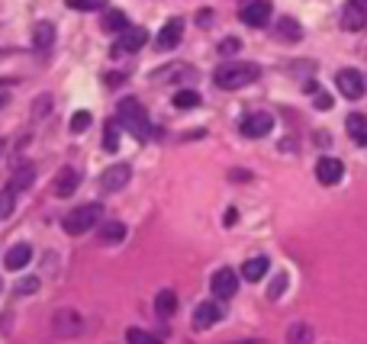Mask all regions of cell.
<instances>
[{
    "label": "cell",
    "mask_w": 367,
    "mask_h": 344,
    "mask_svg": "<svg viewBox=\"0 0 367 344\" xmlns=\"http://www.w3.org/2000/svg\"><path fill=\"white\" fill-rule=\"evenodd\" d=\"M258 75H261V68L254 65V61H226V65H219L213 71V81L223 90H242V87L254 84Z\"/></svg>",
    "instance_id": "6da1fadb"
},
{
    "label": "cell",
    "mask_w": 367,
    "mask_h": 344,
    "mask_svg": "<svg viewBox=\"0 0 367 344\" xmlns=\"http://www.w3.org/2000/svg\"><path fill=\"white\" fill-rule=\"evenodd\" d=\"M120 122L126 126V129L135 135L139 142H149L151 135H155V126H151L149 113H145V106H142L139 100H132V97H126V100L120 103Z\"/></svg>",
    "instance_id": "7a4b0ae2"
},
{
    "label": "cell",
    "mask_w": 367,
    "mask_h": 344,
    "mask_svg": "<svg viewBox=\"0 0 367 344\" xmlns=\"http://www.w3.org/2000/svg\"><path fill=\"white\" fill-rule=\"evenodd\" d=\"M100 222H104V206L84 203V206H77V209H71L62 225H65L68 235H84V232H91V229H97Z\"/></svg>",
    "instance_id": "3957f363"
},
{
    "label": "cell",
    "mask_w": 367,
    "mask_h": 344,
    "mask_svg": "<svg viewBox=\"0 0 367 344\" xmlns=\"http://www.w3.org/2000/svg\"><path fill=\"white\" fill-rule=\"evenodd\" d=\"M271 17H274V3H271V0H248V3L238 10V19H242L245 26H252V29L271 26Z\"/></svg>",
    "instance_id": "277c9868"
},
{
    "label": "cell",
    "mask_w": 367,
    "mask_h": 344,
    "mask_svg": "<svg viewBox=\"0 0 367 344\" xmlns=\"http://www.w3.org/2000/svg\"><path fill=\"white\" fill-rule=\"evenodd\" d=\"M271 129H274V116L264 110L245 113V120L238 122V132L245 139H264V135H271Z\"/></svg>",
    "instance_id": "5b68a950"
},
{
    "label": "cell",
    "mask_w": 367,
    "mask_h": 344,
    "mask_svg": "<svg viewBox=\"0 0 367 344\" xmlns=\"http://www.w3.org/2000/svg\"><path fill=\"white\" fill-rule=\"evenodd\" d=\"M52 332L58 338H75L84 332V318L77 316L75 309H58L55 316H52Z\"/></svg>",
    "instance_id": "8992f818"
},
{
    "label": "cell",
    "mask_w": 367,
    "mask_h": 344,
    "mask_svg": "<svg viewBox=\"0 0 367 344\" xmlns=\"http://www.w3.org/2000/svg\"><path fill=\"white\" fill-rule=\"evenodd\" d=\"M335 84H339V93L345 100H361L364 97V75L355 71V68H341L339 75H335Z\"/></svg>",
    "instance_id": "52a82bcc"
},
{
    "label": "cell",
    "mask_w": 367,
    "mask_h": 344,
    "mask_svg": "<svg viewBox=\"0 0 367 344\" xmlns=\"http://www.w3.org/2000/svg\"><path fill=\"white\" fill-rule=\"evenodd\" d=\"M149 42V32L142 26H129V29H122V36L113 42V58L120 55H135L142 46Z\"/></svg>",
    "instance_id": "ba28073f"
},
{
    "label": "cell",
    "mask_w": 367,
    "mask_h": 344,
    "mask_svg": "<svg viewBox=\"0 0 367 344\" xmlns=\"http://www.w3.org/2000/svg\"><path fill=\"white\" fill-rule=\"evenodd\" d=\"M209 289H213V296L216 299H232L238 289V277L232 267H219L216 274H213V280H209Z\"/></svg>",
    "instance_id": "9c48e42d"
},
{
    "label": "cell",
    "mask_w": 367,
    "mask_h": 344,
    "mask_svg": "<svg viewBox=\"0 0 367 344\" xmlns=\"http://www.w3.org/2000/svg\"><path fill=\"white\" fill-rule=\"evenodd\" d=\"M180 39H184V19H180V17H171L168 23L158 29V36H155V46H158L161 52H171V48L180 46Z\"/></svg>",
    "instance_id": "30bf717a"
},
{
    "label": "cell",
    "mask_w": 367,
    "mask_h": 344,
    "mask_svg": "<svg viewBox=\"0 0 367 344\" xmlns=\"http://www.w3.org/2000/svg\"><path fill=\"white\" fill-rule=\"evenodd\" d=\"M339 23H341V29H348V32H361V29L367 26V3H361V0H348L345 10H341Z\"/></svg>",
    "instance_id": "8fae6325"
},
{
    "label": "cell",
    "mask_w": 367,
    "mask_h": 344,
    "mask_svg": "<svg viewBox=\"0 0 367 344\" xmlns=\"http://www.w3.org/2000/svg\"><path fill=\"white\" fill-rule=\"evenodd\" d=\"M223 316H226V309L219 306V303H200V306L194 309V328H197V332H207V328H213Z\"/></svg>",
    "instance_id": "7c38bea8"
},
{
    "label": "cell",
    "mask_w": 367,
    "mask_h": 344,
    "mask_svg": "<svg viewBox=\"0 0 367 344\" xmlns=\"http://www.w3.org/2000/svg\"><path fill=\"white\" fill-rule=\"evenodd\" d=\"M345 177V164H341L339 158H319V164H316V180H319L322 187H335Z\"/></svg>",
    "instance_id": "4fadbf2b"
},
{
    "label": "cell",
    "mask_w": 367,
    "mask_h": 344,
    "mask_svg": "<svg viewBox=\"0 0 367 344\" xmlns=\"http://www.w3.org/2000/svg\"><path fill=\"white\" fill-rule=\"evenodd\" d=\"M77 184H81V171L75 168H62L55 174V184H52V193L62 196V200H68V196H75Z\"/></svg>",
    "instance_id": "5bb4252c"
},
{
    "label": "cell",
    "mask_w": 367,
    "mask_h": 344,
    "mask_svg": "<svg viewBox=\"0 0 367 344\" xmlns=\"http://www.w3.org/2000/svg\"><path fill=\"white\" fill-rule=\"evenodd\" d=\"M129 177H132L129 164H113V168L104 171V177H100V187H104L106 193H116V190H122V187L129 184Z\"/></svg>",
    "instance_id": "9a60e30c"
},
{
    "label": "cell",
    "mask_w": 367,
    "mask_h": 344,
    "mask_svg": "<svg viewBox=\"0 0 367 344\" xmlns=\"http://www.w3.org/2000/svg\"><path fill=\"white\" fill-rule=\"evenodd\" d=\"M32 46H36V52H48V48L55 46V23L39 19L36 26H32Z\"/></svg>",
    "instance_id": "2e32d148"
},
{
    "label": "cell",
    "mask_w": 367,
    "mask_h": 344,
    "mask_svg": "<svg viewBox=\"0 0 367 344\" xmlns=\"http://www.w3.org/2000/svg\"><path fill=\"white\" fill-rule=\"evenodd\" d=\"M184 77L194 81V77H197V68L194 65H168V68H161V75H155L151 81H155V84H168V81H184Z\"/></svg>",
    "instance_id": "e0dca14e"
},
{
    "label": "cell",
    "mask_w": 367,
    "mask_h": 344,
    "mask_svg": "<svg viewBox=\"0 0 367 344\" xmlns=\"http://www.w3.org/2000/svg\"><path fill=\"white\" fill-rule=\"evenodd\" d=\"M32 260V248H29L26 242H19V245H13L7 251V258H3V267L7 270H23Z\"/></svg>",
    "instance_id": "ac0fdd59"
},
{
    "label": "cell",
    "mask_w": 367,
    "mask_h": 344,
    "mask_svg": "<svg viewBox=\"0 0 367 344\" xmlns=\"http://www.w3.org/2000/svg\"><path fill=\"white\" fill-rule=\"evenodd\" d=\"M267 270H271V260L264 258V254L261 258H248L242 264V277L248 280V283H258V280L267 277Z\"/></svg>",
    "instance_id": "d6986e66"
},
{
    "label": "cell",
    "mask_w": 367,
    "mask_h": 344,
    "mask_svg": "<svg viewBox=\"0 0 367 344\" xmlns=\"http://www.w3.org/2000/svg\"><path fill=\"white\" fill-rule=\"evenodd\" d=\"M345 129H348V135L358 145H367V116L364 113H351L348 120H345Z\"/></svg>",
    "instance_id": "ffe728a7"
},
{
    "label": "cell",
    "mask_w": 367,
    "mask_h": 344,
    "mask_svg": "<svg viewBox=\"0 0 367 344\" xmlns=\"http://www.w3.org/2000/svg\"><path fill=\"white\" fill-rule=\"evenodd\" d=\"M97 238H100V245H120L122 238H126V225L122 222H100V235H97Z\"/></svg>",
    "instance_id": "44dd1931"
},
{
    "label": "cell",
    "mask_w": 367,
    "mask_h": 344,
    "mask_svg": "<svg viewBox=\"0 0 367 344\" xmlns=\"http://www.w3.org/2000/svg\"><path fill=\"white\" fill-rule=\"evenodd\" d=\"M32 180H36V168H32V164H23V168H17V174L10 177L7 187L13 190V193H19V190H29Z\"/></svg>",
    "instance_id": "7402d4cb"
},
{
    "label": "cell",
    "mask_w": 367,
    "mask_h": 344,
    "mask_svg": "<svg viewBox=\"0 0 367 344\" xmlns=\"http://www.w3.org/2000/svg\"><path fill=\"white\" fill-rule=\"evenodd\" d=\"M312 338H316V332L306 322H297L287 328V344H312Z\"/></svg>",
    "instance_id": "603a6c76"
},
{
    "label": "cell",
    "mask_w": 367,
    "mask_h": 344,
    "mask_svg": "<svg viewBox=\"0 0 367 344\" xmlns=\"http://www.w3.org/2000/svg\"><path fill=\"white\" fill-rule=\"evenodd\" d=\"M174 309H178V293L174 289H161L155 296V312L158 316H174Z\"/></svg>",
    "instance_id": "cb8c5ba5"
},
{
    "label": "cell",
    "mask_w": 367,
    "mask_h": 344,
    "mask_svg": "<svg viewBox=\"0 0 367 344\" xmlns=\"http://www.w3.org/2000/svg\"><path fill=\"white\" fill-rule=\"evenodd\" d=\"M277 36L290 39V42H300V39H303V26L293 17H283V19H277Z\"/></svg>",
    "instance_id": "d4e9b609"
},
{
    "label": "cell",
    "mask_w": 367,
    "mask_h": 344,
    "mask_svg": "<svg viewBox=\"0 0 367 344\" xmlns=\"http://www.w3.org/2000/svg\"><path fill=\"white\" fill-rule=\"evenodd\" d=\"M104 29L106 32H122V29H129V17H126L122 10H106L104 13Z\"/></svg>",
    "instance_id": "484cf974"
},
{
    "label": "cell",
    "mask_w": 367,
    "mask_h": 344,
    "mask_svg": "<svg viewBox=\"0 0 367 344\" xmlns=\"http://www.w3.org/2000/svg\"><path fill=\"white\" fill-rule=\"evenodd\" d=\"M200 103H203V100H200V93L190 90V87H187V90L174 93V106H178V110H197Z\"/></svg>",
    "instance_id": "4316f807"
},
{
    "label": "cell",
    "mask_w": 367,
    "mask_h": 344,
    "mask_svg": "<svg viewBox=\"0 0 367 344\" xmlns=\"http://www.w3.org/2000/svg\"><path fill=\"white\" fill-rule=\"evenodd\" d=\"M104 151H120V120L106 122V129H104Z\"/></svg>",
    "instance_id": "83f0119b"
},
{
    "label": "cell",
    "mask_w": 367,
    "mask_h": 344,
    "mask_svg": "<svg viewBox=\"0 0 367 344\" xmlns=\"http://www.w3.org/2000/svg\"><path fill=\"white\" fill-rule=\"evenodd\" d=\"M126 344H164L158 335H149V332H142V328H129L126 332Z\"/></svg>",
    "instance_id": "f1b7e54d"
},
{
    "label": "cell",
    "mask_w": 367,
    "mask_h": 344,
    "mask_svg": "<svg viewBox=\"0 0 367 344\" xmlns=\"http://www.w3.org/2000/svg\"><path fill=\"white\" fill-rule=\"evenodd\" d=\"M216 48H219V55H223V58H232V55H238V48H242V39H238V36H226Z\"/></svg>",
    "instance_id": "f546056e"
},
{
    "label": "cell",
    "mask_w": 367,
    "mask_h": 344,
    "mask_svg": "<svg viewBox=\"0 0 367 344\" xmlns=\"http://www.w3.org/2000/svg\"><path fill=\"white\" fill-rule=\"evenodd\" d=\"M71 10H81V13H91V10H104L106 0H65Z\"/></svg>",
    "instance_id": "4dcf8cb0"
},
{
    "label": "cell",
    "mask_w": 367,
    "mask_h": 344,
    "mask_svg": "<svg viewBox=\"0 0 367 344\" xmlns=\"http://www.w3.org/2000/svg\"><path fill=\"white\" fill-rule=\"evenodd\" d=\"M306 90L312 93V103H316L319 110H332V97H329V93H326V90H319V87H316V84H310V87H306Z\"/></svg>",
    "instance_id": "1f68e13d"
},
{
    "label": "cell",
    "mask_w": 367,
    "mask_h": 344,
    "mask_svg": "<svg viewBox=\"0 0 367 344\" xmlns=\"http://www.w3.org/2000/svg\"><path fill=\"white\" fill-rule=\"evenodd\" d=\"M91 122H94V116H91V113H87V110H77L75 116H71V132H84Z\"/></svg>",
    "instance_id": "d6a6232c"
},
{
    "label": "cell",
    "mask_w": 367,
    "mask_h": 344,
    "mask_svg": "<svg viewBox=\"0 0 367 344\" xmlns=\"http://www.w3.org/2000/svg\"><path fill=\"white\" fill-rule=\"evenodd\" d=\"M13 196H17V193H13L10 187L3 190V193H0V216H3V219H7V216L13 213Z\"/></svg>",
    "instance_id": "836d02e7"
},
{
    "label": "cell",
    "mask_w": 367,
    "mask_h": 344,
    "mask_svg": "<svg viewBox=\"0 0 367 344\" xmlns=\"http://www.w3.org/2000/svg\"><path fill=\"white\" fill-rule=\"evenodd\" d=\"M283 287H287V274H277L271 283V289H267V299H277L283 293Z\"/></svg>",
    "instance_id": "e575fe53"
},
{
    "label": "cell",
    "mask_w": 367,
    "mask_h": 344,
    "mask_svg": "<svg viewBox=\"0 0 367 344\" xmlns=\"http://www.w3.org/2000/svg\"><path fill=\"white\" fill-rule=\"evenodd\" d=\"M36 289H39V280L36 277H23L17 283V293H19V296H26V293H36Z\"/></svg>",
    "instance_id": "d590c367"
},
{
    "label": "cell",
    "mask_w": 367,
    "mask_h": 344,
    "mask_svg": "<svg viewBox=\"0 0 367 344\" xmlns=\"http://www.w3.org/2000/svg\"><path fill=\"white\" fill-rule=\"evenodd\" d=\"M197 23H200L203 29H207L209 23H213V10H200V13H197Z\"/></svg>",
    "instance_id": "8d00e7d4"
},
{
    "label": "cell",
    "mask_w": 367,
    "mask_h": 344,
    "mask_svg": "<svg viewBox=\"0 0 367 344\" xmlns=\"http://www.w3.org/2000/svg\"><path fill=\"white\" fill-rule=\"evenodd\" d=\"M236 219H238V213H236V209H229V213H226V225H236Z\"/></svg>",
    "instance_id": "74e56055"
},
{
    "label": "cell",
    "mask_w": 367,
    "mask_h": 344,
    "mask_svg": "<svg viewBox=\"0 0 367 344\" xmlns=\"http://www.w3.org/2000/svg\"><path fill=\"white\" fill-rule=\"evenodd\" d=\"M3 106H7V93L0 90V110H3Z\"/></svg>",
    "instance_id": "f35d334b"
},
{
    "label": "cell",
    "mask_w": 367,
    "mask_h": 344,
    "mask_svg": "<svg viewBox=\"0 0 367 344\" xmlns=\"http://www.w3.org/2000/svg\"><path fill=\"white\" fill-rule=\"evenodd\" d=\"M238 344H264V341H254V338H252V341H238Z\"/></svg>",
    "instance_id": "ab89813d"
},
{
    "label": "cell",
    "mask_w": 367,
    "mask_h": 344,
    "mask_svg": "<svg viewBox=\"0 0 367 344\" xmlns=\"http://www.w3.org/2000/svg\"><path fill=\"white\" fill-rule=\"evenodd\" d=\"M361 3H367V0H361Z\"/></svg>",
    "instance_id": "60d3db41"
},
{
    "label": "cell",
    "mask_w": 367,
    "mask_h": 344,
    "mask_svg": "<svg viewBox=\"0 0 367 344\" xmlns=\"http://www.w3.org/2000/svg\"><path fill=\"white\" fill-rule=\"evenodd\" d=\"M0 287H3V283H0Z\"/></svg>",
    "instance_id": "b9f144b4"
},
{
    "label": "cell",
    "mask_w": 367,
    "mask_h": 344,
    "mask_svg": "<svg viewBox=\"0 0 367 344\" xmlns=\"http://www.w3.org/2000/svg\"><path fill=\"white\" fill-rule=\"evenodd\" d=\"M364 84H367V81H364Z\"/></svg>",
    "instance_id": "7bdbcfd3"
}]
</instances>
